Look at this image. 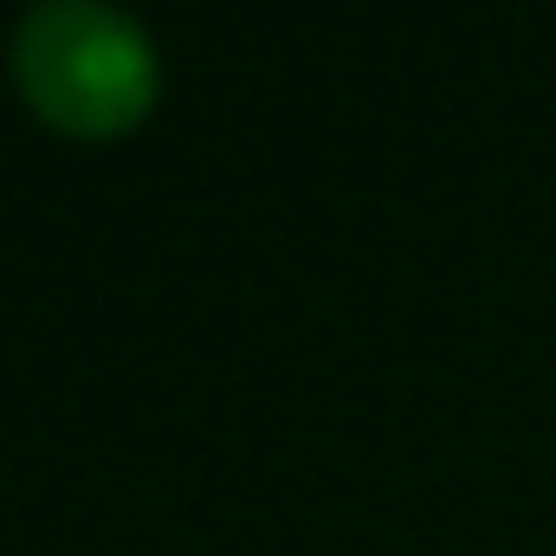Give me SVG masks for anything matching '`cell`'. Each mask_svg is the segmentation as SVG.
<instances>
[{"mask_svg":"<svg viewBox=\"0 0 556 556\" xmlns=\"http://www.w3.org/2000/svg\"><path fill=\"white\" fill-rule=\"evenodd\" d=\"M13 85L26 111L72 142H117L149 124L162 59L117 0H33L13 26Z\"/></svg>","mask_w":556,"mask_h":556,"instance_id":"1","label":"cell"}]
</instances>
